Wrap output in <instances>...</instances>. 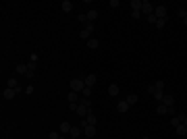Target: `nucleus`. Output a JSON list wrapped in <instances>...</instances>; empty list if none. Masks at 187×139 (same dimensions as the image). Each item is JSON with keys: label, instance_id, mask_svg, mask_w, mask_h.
Masks as SVG:
<instances>
[{"label": "nucleus", "instance_id": "f257e3e1", "mask_svg": "<svg viewBox=\"0 0 187 139\" xmlns=\"http://www.w3.org/2000/svg\"><path fill=\"white\" fill-rule=\"evenodd\" d=\"M83 87H85V81L83 79H71V92H77V93H81L83 92Z\"/></svg>", "mask_w": 187, "mask_h": 139}, {"label": "nucleus", "instance_id": "f03ea898", "mask_svg": "<svg viewBox=\"0 0 187 139\" xmlns=\"http://www.w3.org/2000/svg\"><path fill=\"white\" fill-rule=\"evenodd\" d=\"M141 13H143L145 17L154 15V4H152V2H148V0H141Z\"/></svg>", "mask_w": 187, "mask_h": 139}, {"label": "nucleus", "instance_id": "7ed1b4c3", "mask_svg": "<svg viewBox=\"0 0 187 139\" xmlns=\"http://www.w3.org/2000/svg\"><path fill=\"white\" fill-rule=\"evenodd\" d=\"M150 93H154V100L158 104H162V98H164V92L162 89H154V85H150Z\"/></svg>", "mask_w": 187, "mask_h": 139}, {"label": "nucleus", "instance_id": "20e7f679", "mask_svg": "<svg viewBox=\"0 0 187 139\" xmlns=\"http://www.w3.org/2000/svg\"><path fill=\"white\" fill-rule=\"evenodd\" d=\"M154 15H156V19H166V6H156L154 8Z\"/></svg>", "mask_w": 187, "mask_h": 139}, {"label": "nucleus", "instance_id": "39448f33", "mask_svg": "<svg viewBox=\"0 0 187 139\" xmlns=\"http://www.w3.org/2000/svg\"><path fill=\"white\" fill-rule=\"evenodd\" d=\"M83 137H90V139L96 137V127H94V125H88V127L83 129Z\"/></svg>", "mask_w": 187, "mask_h": 139}, {"label": "nucleus", "instance_id": "423d86ee", "mask_svg": "<svg viewBox=\"0 0 187 139\" xmlns=\"http://www.w3.org/2000/svg\"><path fill=\"white\" fill-rule=\"evenodd\" d=\"M83 81H85V85H88V87H94V85H96V81H98V77H96L94 73H88V77H85Z\"/></svg>", "mask_w": 187, "mask_h": 139}, {"label": "nucleus", "instance_id": "0eeeda50", "mask_svg": "<svg viewBox=\"0 0 187 139\" xmlns=\"http://www.w3.org/2000/svg\"><path fill=\"white\" fill-rule=\"evenodd\" d=\"M71 137H77L79 139V135H83V129L79 127V125H75V127H71V133H69Z\"/></svg>", "mask_w": 187, "mask_h": 139}, {"label": "nucleus", "instance_id": "6e6552de", "mask_svg": "<svg viewBox=\"0 0 187 139\" xmlns=\"http://www.w3.org/2000/svg\"><path fill=\"white\" fill-rule=\"evenodd\" d=\"M162 104H164V106H168V108H173V104H175V98H173V95H168V93H164V98H162Z\"/></svg>", "mask_w": 187, "mask_h": 139}, {"label": "nucleus", "instance_id": "1a4fd4ad", "mask_svg": "<svg viewBox=\"0 0 187 139\" xmlns=\"http://www.w3.org/2000/svg\"><path fill=\"white\" fill-rule=\"evenodd\" d=\"M67 100H69V104H77V102H79V93L77 92H69Z\"/></svg>", "mask_w": 187, "mask_h": 139}, {"label": "nucleus", "instance_id": "9d476101", "mask_svg": "<svg viewBox=\"0 0 187 139\" xmlns=\"http://www.w3.org/2000/svg\"><path fill=\"white\" fill-rule=\"evenodd\" d=\"M33 75H36V62H29V64H27V75H25V77L31 79Z\"/></svg>", "mask_w": 187, "mask_h": 139}, {"label": "nucleus", "instance_id": "9b49d317", "mask_svg": "<svg viewBox=\"0 0 187 139\" xmlns=\"http://www.w3.org/2000/svg\"><path fill=\"white\" fill-rule=\"evenodd\" d=\"M129 108H131V106L127 104V100H123V102H119V104H117V110H119V112H127Z\"/></svg>", "mask_w": 187, "mask_h": 139}, {"label": "nucleus", "instance_id": "f8f14e48", "mask_svg": "<svg viewBox=\"0 0 187 139\" xmlns=\"http://www.w3.org/2000/svg\"><path fill=\"white\" fill-rule=\"evenodd\" d=\"M156 114H160V116L168 114V106H164V104H158V106H156Z\"/></svg>", "mask_w": 187, "mask_h": 139}, {"label": "nucleus", "instance_id": "ddd939ff", "mask_svg": "<svg viewBox=\"0 0 187 139\" xmlns=\"http://www.w3.org/2000/svg\"><path fill=\"white\" fill-rule=\"evenodd\" d=\"M58 131H60V133H65V135H67V133H71V123H67V121H65V123H60Z\"/></svg>", "mask_w": 187, "mask_h": 139}, {"label": "nucleus", "instance_id": "4468645a", "mask_svg": "<svg viewBox=\"0 0 187 139\" xmlns=\"http://www.w3.org/2000/svg\"><path fill=\"white\" fill-rule=\"evenodd\" d=\"M85 15H88V21H90V23H92V21H96V19H98V10H96V8H90V10H88Z\"/></svg>", "mask_w": 187, "mask_h": 139}, {"label": "nucleus", "instance_id": "2eb2a0df", "mask_svg": "<svg viewBox=\"0 0 187 139\" xmlns=\"http://www.w3.org/2000/svg\"><path fill=\"white\" fill-rule=\"evenodd\" d=\"M2 95H4V100H13V98L17 95V92H15V89H10V87H6V89H4V93H2Z\"/></svg>", "mask_w": 187, "mask_h": 139}, {"label": "nucleus", "instance_id": "dca6fc26", "mask_svg": "<svg viewBox=\"0 0 187 139\" xmlns=\"http://www.w3.org/2000/svg\"><path fill=\"white\" fill-rule=\"evenodd\" d=\"M175 133H177L179 137H183V135H187V127H185V125H183V123H181V125H179V127L175 129Z\"/></svg>", "mask_w": 187, "mask_h": 139}, {"label": "nucleus", "instance_id": "f3484780", "mask_svg": "<svg viewBox=\"0 0 187 139\" xmlns=\"http://www.w3.org/2000/svg\"><path fill=\"white\" fill-rule=\"evenodd\" d=\"M119 92H121V89H119L117 83H110V85H108V93H110V95H119Z\"/></svg>", "mask_w": 187, "mask_h": 139}, {"label": "nucleus", "instance_id": "a211bd4d", "mask_svg": "<svg viewBox=\"0 0 187 139\" xmlns=\"http://www.w3.org/2000/svg\"><path fill=\"white\" fill-rule=\"evenodd\" d=\"M15 71H17V73H21V75H27V64H23V62H19V64L15 67Z\"/></svg>", "mask_w": 187, "mask_h": 139}, {"label": "nucleus", "instance_id": "6ab92c4d", "mask_svg": "<svg viewBox=\"0 0 187 139\" xmlns=\"http://www.w3.org/2000/svg\"><path fill=\"white\" fill-rule=\"evenodd\" d=\"M60 8H62V10H65V13H71V10H73V4H71V2H69V0H65V2H62V4H60Z\"/></svg>", "mask_w": 187, "mask_h": 139}, {"label": "nucleus", "instance_id": "aec40b11", "mask_svg": "<svg viewBox=\"0 0 187 139\" xmlns=\"http://www.w3.org/2000/svg\"><path fill=\"white\" fill-rule=\"evenodd\" d=\"M127 104H129V106H135V104H137V95H135V93H129V95H127Z\"/></svg>", "mask_w": 187, "mask_h": 139}, {"label": "nucleus", "instance_id": "412c9836", "mask_svg": "<svg viewBox=\"0 0 187 139\" xmlns=\"http://www.w3.org/2000/svg\"><path fill=\"white\" fill-rule=\"evenodd\" d=\"M98 46H100V42H98V40H94V38H90V40H88V48H90V50H96Z\"/></svg>", "mask_w": 187, "mask_h": 139}, {"label": "nucleus", "instance_id": "4be33fe9", "mask_svg": "<svg viewBox=\"0 0 187 139\" xmlns=\"http://www.w3.org/2000/svg\"><path fill=\"white\" fill-rule=\"evenodd\" d=\"M85 121H88V125H94V127H96V123H98V118H96V114H88V116H85Z\"/></svg>", "mask_w": 187, "mask_h": 139}, {"label": "nucleus", "instance_id": "5701e85b", "mask_svg": "<svg viewBox=\"0 0 187 139\" xmlns=\"http://www.w3.org/2000/svg\"><path fill=\"white\" fill-rule=\"evenodd\" d=\"M131 8L133 10H141V0H131Z\"/></svg>", "mask_w": 187, "mask_h": 139}, {"label": "nucleus", "instance_id": "b1692460", "mask_svg": "<svg viewBox=\"0 0 187 139\" xmlns=\"http://www.w3.org/2000/svg\"><path fill=\"white\" fill-rule=\"evenodd\" d=\"M8 87H10V89H15V87H19V81H17L15 77H10V79H8Z\"/></svg>", "mask_w": 187, "mask_h": 139}, {"label": "nucleus", "instance_id": "393cba45", "mask_svg": "<svg viewBox=\"0 0 187 139\" xmlns=\"http://www.w3.org/2000/svg\"><path fill=\"white\" fill-rule=\"evenodd\" d=\"M77 19H79V23H83V25H88V23H90V21H88V15H85V13H81V15H79Z\"/></svg>", "mask_w": 187, "mask_h": 139}, {"label": "nucleus", "instance_id": "a878e982", "mask_svg": "<svg viewBox=\"0 0 187 139\" xmlns=\"http://www.w3.org/2000/svg\"><path fill=\"white\" fill-rule=\"evenodd\" d=\"M79 38H81V40H85V42H88V40H90V38H92V33H90V31H85V29H83V31H81V33H79Z\"/></svg>", "mask_w": 187, "mask_h": 139}, {"label": "nucleus", "instance_id": "bb28decb", "mask_svg": "<svg viewBox=\"0 0 187 139\" xmlns=\"http://www.w3.org/2000/svg\"><path fill=\"white\" fill-rule=\"evenodd\" d=\"M81 95H83V98H90V95H92V87H88V85H85V87H83V92H81Z\"/></svg>", "mask_w": 187, "mask_h": 139}, {"label": "nucleus", "instance_id": "cd10ccee", "mask_svg": "<svg viewBox=\"0 0 187 139\" xmlns=\"http://www.w3.org/2000/svg\"><path fill=\"white\" fill-rule=\"evenodd\" d=\"M48 139H60V131H50Z\"/></svg>", "mask_w": 187, "mask_h": 139}, {"label": "nucleus", "instance_id": "c85d7f7f", "mask_svg": "<svg viewBox=\"0 0 187 139\" xmlns=\"http://www.w3.org/2000/svg\"><path fill=\"white\" fill-rule=\"evenodd\" d=\"M164 25H166V19H158V21H156V27H158V29H162Z\"/></svg>", "mask_w": 187, "mask_h": 139}, {"label": "nucleus", "instance_id": "c756f323", "mask_svg": "<svg viewBox=\"0 0 187 139\" xmlns=\"http://www.w3.org/2000/svg\"><path fill=\"white\" fill-rule=\"evenodd\" d=\"M177 15H179L181 19H185V17H187V8H179V10H177Z\"/></svg>", "mask_w": 187, "mask_h": 139}, {"label": "nucleus", "instance_id": "7c9ffc66", "mask_svg": "<svg viewBox=\"0 0 187 139\" xmlns=\"http://www.w3.org/2000/svg\"><path fill=\"white\" fill-rule=\"evenodd\" d=\"M145 19H148V23H152V25H156V21H158L156 15H150V17H145Z\"/></svg>", "mask_w": 187, "mask_h": 139}, {"label": "nucleus", "instance_id": "2f4dec72", "mask_svg": "<svg viewBox=\"0 0 187 139\" xmlns=\"http://www.w3.org/2000/svg\"><path fill=\"white\" fill-rule=\"evenodd\" d=\"M154 89H164V81H156L154 83Z\"/></svg>", "mask_w": 187, "mask_h": 139}, {"label": "nucleus", "instance_id": "473e14b6", "mask_svg": "<svg viewBox=\"0 0 187 139\" xmlns=\"http://www.w3.org/2000/svg\"><path fill=\"white\" fill-rule=\"evenodd\" d=\"M23 92H25V93H33V85H27V87H23Z\"/></svg>", "mask_w": 187, "mask_h": 139}, {"label": "nucleus", "instance_id": "72a5a7b5", "mask_svg": "<svg viewBox=\"0 0 187 139\" xmlns=\"http://www.w3.org/2000/svg\"><path fill=\"white\" fill-rule=\"evenodd\" d=\"M29 62H38V54H29Z\"/></svg>", "mask_w": 187, "mask_h": 139}, {"label": "nucleus", "instance_id": "f704fd0d", "mask_svg": "<svg viewBox=\"0 0 187 139\" xmlns=\"http://www.w3.org/2000/svg\"><path fill=\"white\" fill-rule=\"evenodd\" d=\"M131 15H133V19H140V17H141V10H133Z\"/></svg>", "mask_w": 187, "mask_h": 139}, {"label": "nucleus", "instance_id": "c9c22d12", "mask_svg": "<svg viewBox=\"0 0 187 139\" xmlns=\"http://www.w3.org/2000/svg\"><path fill=\"white\" fill-rule=\"evenodd\" d=\"M85 31H90V33H92V31H94V23H88V25H85Z\"/></svg>", "mask_w": 187, "mask_h": 139}, {"label": "nucleus", "instance_id": "e433bc0d", "mask_svg": "<svg viewBox=\"0 0 187 139\" xmlns=\"http://www.w3.org/2000/svg\"><path fill=\"white\" fill-rule=\"evenodd\" d=\"M183 125H185V127H187V114H185V118H183Z\"/></svg>", "mask_w": 187, "mask_h": 139}, {"label": "nucleus", "instance_id": "4c0bfd02", "mask_svg": "<svg viewBox=\"0 0 187 139\" xmlns=\"http://www.w3.org/2000/svg\"><path fill=\"white\" fill-rule=\"evenodd\" d=\"M60 139H69V137H62V135H60Z\"/></svg>", "mask_w": 187, "mask_h": 139}, {"label": "nucleus", "instance_id": "58836bf2", "mask_svg": "<svg viewBox=\"0 0 187 139\" xmlns=\"http://www.w3.org/2000/svg\"><path fill=\"white\" fill-rule=\"evenodd\" d=\"M69 139H77V137H69Z\"/></svg>", "mask_w": 187, "mask_h": 139}, {"label": "nucleus", "instance_id": "ea45409f", "mask_svg": "<svg viewBox=\"0 0 187 139\" xmlns=\"http://www.w3.org/2000/svg\"><path fill=\"white\" fill-rule=\"evenodd\" d=\"M141 139H150V137H141Z\"/></svg>", "mask_w": 187, "mask_h": 139}, {"label": "nucleus", "instance_id": "a19ab883", "mask_svg": "<svg viewBox=\"0 0 187 139\" xmlns=\"http://www.w3.org/2000/svg\"><path fill=\"white\" fill-rule=\"evenodd\" d=\"M83 139H90V137H83Z\"/></svg>", "mask_w": 187, "mask_h": 139}]
</instances>
